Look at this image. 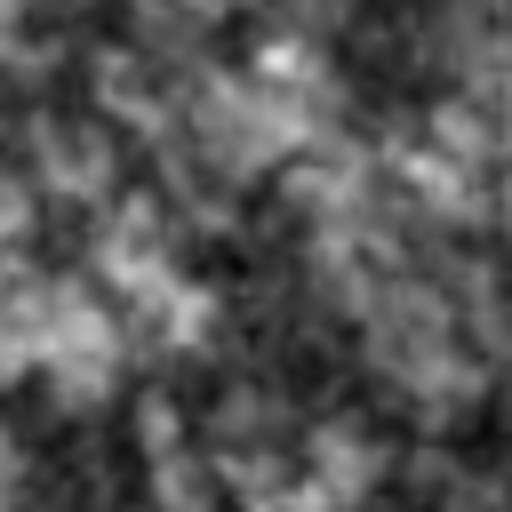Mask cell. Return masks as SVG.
Returning <instances> with one entry per match:
<instances>
[{
	"label": "cell",
	"mask_w": 512,
	"mask_h": 512,
	"mask_svg": "<svg viewBox=\"0 0 512 512\" xmlns=\"http://www.w3.org/2000/svg\"><path fill=\"white\" fill-rule=\"evenodd\" d=\"M128 152L136 144L96 104L88 112H56V104H24L16 112V160L32 168V184L64 216H96L112 192H128Z\"/></svg>",
	"instance_id": "cell-1"
},
{
	"label": "cell",
	"mask_w": 512,
	"mask_h": 512,
	"mask_svg": "<svg viewBox=\"0 0 512 512\" xmlns=\"http://www.w3.org/2000/svg\"><path fill=\"white\" fill-rule=\"evenodd\" d=\"M296 464H304V480H312L320 504H360V496H376V488L392 480L400 448H392L368 416L320 408V416H304V432H296Z\"/></svg>",
	"instance_id": "cell-2"
},
{
	"label": "cell",
	"mask_w": 512,
	"mask_h": 512,
	"mask_svg": "<svg viewBox=\"0 0 512 512\" xmlns=\"http://www.w3.org/2000/svg\"><path fill=\"white\" fill-rule=\"evenodd\" d=\"M264 16L288 32H312V40H344L360 24V0H264Z\"/></svg>",
	"instance_id": "cell-3"
},
{
	"label": "cell",
	"mask_w": 512,
	"mask_h": 512,
	"mask_svg": "<svg viewBox=\"0 0 512 512\" xmlns=\"http://www.w3.org/2000/svg\"><path fill=\"white\" fill-rule=\"evenodd\" d=\"M24 488H32V448H24V440L0 424V504H16Z\"/></svg>",
	"instance_id": "cell-4"
}]
</instances>
